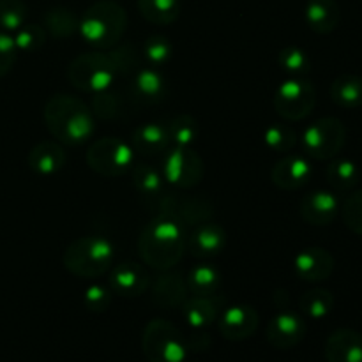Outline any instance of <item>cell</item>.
Masks as SVG:
<instances>
[{
	"label": "cell",
	"instance_id": "30",
	"mask_svg": "<svg viewBox=\"0 0 362 362\" xmlns=\"http://www.w3.org/2000/svg\"><path fill=\"white\" fill-rule=\"evenodd\" d=\"M141 16L152 25H172L180 16V0H136Z\"/></svg>",
	"mask_w": 362,
	"mask_h": 362
},
{
	"label": "cell",
	"instance_id": "33",
	"mask_svg": "<svg viewBox=\"0 0 362 362\" xmlns=\"http://www.w3.org/2000/svg\"><path fill=\"white\" fill-rule=\"evenodd\" d=\"M166 131L175 147H191L198 138V122L194 117L180 113L166 124Z\"/></svg>",
	"mask_w": 362,
	"mask_h": 362
},
{
	"label": "cell",
	"instance_id": "44",
	"mask_svg": "<svg viewBox=\"0 0 362 362\" xmlns=\"http://www.w3.org/2000/svg\"><path fill=\"white\" fill-rule=\"evenodd\" d=\"M191 331L193 332H191L189 336L184 334V338H186L187 350L204 352V350H207L209 346H211V338L207 336L205 329H191Z\"/></svg>",
	"mask_w": 362,
	"mask_h": 362
},
{
	"label": "cell",
	"instance_id": "43",
	"mask_svg": "<svg viewBox=\"0 0 362 362\" xmlns=\"http://www.w3.org/2000/svg\"><path fill=\"white\" fill-rule=\"evenodd\" d=\"M18 53L20 52L14 45L13 35H9L7 32H0V78L9 74V71L16 64Z\"/></svg>",
	"mask_w": 362,
	"mask_h": 362
},
{
	"label": "cell",
	"instance_id": "6",
	"mask_svg": "<svg viewBox=\"0 0 362 362\" xmlns=\"http://www.w3.org/2000/svg\"><path fill=\"white\" fill-rule=\"evenodd\" d=\"M117 76L112 59L108 53L90 52L78 55L67 67V78L69 83L76 90L95 94L110 88Z\"/></svg>",
	"mask_w": 362,
	"mask_h": 362
},
{
	"label": "cell",
	"instance_id": "5",
	"mask_svg": "<svg viewBox=\"0 0 362 362\" xmlns=\"http://www.w3.org/2000/svg\"><path fill=\"white\" fill-rule=\"evenodd\" d=\"M141 350L148 362H184L187 357L182 331L163 318H156L145 325Z\"/></svg>",
	"mask_w": 362,
	"mask_h": 362
},
{
	"label": "cell",
	"instance_id": "26",
	"mask_svg": "<svg viewBox=\"0 0 362 362\" xmlns=\"http://www.w3.org/2000/svg\"><path fill=\"white\" fill-rule=\"evenodd\" d=\"M187 290L193 297L218 296L223 286V276L219 269L209 264H198L189 271L186 278Z\"/></svg>",
	"mask_w": 362,
	"mask_h": 362
},
{
	"label": "cell",
	"instance_id": "11",
	"mask_svg": "<svg viewBox=\"0 0 362 362\" xmlns=\"http://www.w3.org/2000/svg\"><path fill=\"white\" fill-rule=\"evenodd\" d=\"M158 214L168 216L182 226H198L214 219V209L207 200L184 194H163L158 200Z\"/></svg>",
	"mask_w": 362,
	"mask_h": 362
},
{
	"label": "cell",
	"instance_id": "23",
	"mask_svg": "<svg viewBox=\"0 0 362 362\" xmlns=\"http://www.w3.org/2000/svg\"><path fill=\"white\" fill-rule=\"evenodd\" d=\"M170 136L166 126L159 122H145L134 127L133 134H131V147H133L134 154L145 156H159L165 154L170 148Z\"/></svg>",
	"mask_w": 362,
	"mask_h": 362
},
{
	"label": "cell",
	"instance_id": "24",
	"mask_svg": "<svg viewBox=\"0 0 362 362\" xmlns=\"http://www.w3.org/2000/svg\"><path fill=\"white\" fill-rule=\"evenodd\" d=\"M306 23L315 34H331L341 21V11L336 0H308L304 11Z\"/></svg>",
	"mask_w": 362,
	"mask_h": 362
},
{
	"label": "cell",
	"instance_id": "21",
	"mask_svg": "<svg viewBox=\"0 0 362 362\" xmlns=\"http://www.w3.org/2000/svg\"><path fill=\"white\" fill-rule=\"evenodd\" d=\"M225 310V299L221 296L191 297L180 308L186 324L191 329H207L218 322L219 315Z\"/></svg>",
	"mask_w": 362,
	"mask_h": 362
},
{
	"label": "cell",
	"instance_id": "28",
	"mask_svg": "<svg viewBox=\"0 0 362 362\" xmlns=\"http://www.w3.org/2000/svg\"><path fill=\"white\" fill-rule=\"evenodd\" d=\"M134 187L144 200H159L165 194V179L154 166L147 163H134L133 166Z\"/></svg>",
	"mask_w": 362,
	"mask_h": 362
},
{
	"label": "cell",
	"instance_id": "15",
	"mask_svg": "<svg viewBox=\"0 0 362 362\" xmlns=\"http://www.w3.org/2000/svg\"><path fill=\"white\" fill-rule=\"evenodd\" d=\"M293 272L303 281H325L334 272V257L324 247H306L293 258Z\"/></svg>",
	"mask_w": 362,
	"mask_h": 362
},
{
	"label": "cell",
	"instance_id": "19",
	"mask_svg": "<svg viewBox=\"0 0 362 362\" xmlns=\"http://www.w3.org/2000/svg\"><path fill=\"white\" fill-rule=\"evenodd\" d=\"M186 278L179 272L163 271L152 285V304L159 310H180L187 300Z\"/></svg>",
	"mask_w": 362,
	"mask_h": 362
},
{
	"label": "cell",
	"instance_id": "25",
	"mask_svg": "<svg viewBox=\"0 0 362 362\" xmlns=\"http://www.w3.org/2000/svg\"><path fill=\"white\" fill-rule=\"evenodd\" d=\"M166 78L156 67H144L133 81V95L144 105H158L166 98Z\"/></svg>",
	"mask_w": 362,
	"mask_h": 362
},
{
	"label": "cell",
	"instance_id": "13",
	"mask_svg": "<svg viewBox=\"0 0 362 362\" xmlns=\"http://www.w3.org/2000/svg\"><path fill=\"white\" fill-rule=\"evenodd\" d=\"M151 274L144 265L136 262H122L110 269L108 288L113 296L134 299L144 296L151 286Z\"/></svg>",
	"mask_w": 362,
	"mask_h": 362
},
{
	"label": "cell",
	"instance_id": "9",
	"mask_svg": "<svg viewBox=\"0 0 362 362\" xmlns=\"http://www.w3.org/2000/svg\"><path fill=\"white\" fill-rule=\"evenodd\" d=\"M161 175L166 182L179 189H193L204 180V159L191 147L173 145L163 154Z\"/></svg>",
	"mask_w": 362,
	"mask_h": 362
},
{
	"label": "cell",
	"instance_id": "29",
	"mask_svg": "<svg viewBox=\"0 0 362 362\" xmlns=\"http://www.w3.org/2000/svg\"><path fill=\"white\" fill-rule=\"evenodd\" d=\"M359 166L350 159H331L325 168V180L338 193H346L354 189L359 182Z\"/></svg>",
	"mask_w": 362,
	"mask_h": 362
},
{
	"label": "cell",
	"instance_id": "16",
	"mask_svg": "<svg viewBox=\"0 0 362 362\" xmlns=\"http://www.w3.org/2000/svg\"><path fill=\"white\" fill-rule=\"evenodd\" d=\"M310 161L300 154H286L271 170V180L283 191H296L306 186L311 179Z\"/></svg>",
	"mask_w": 362,
	"mask_h": 362
},
{
	"label": "cell",
	"instance_id": "7",
	"mask_svg": "<svg viewBox=\"0 0 362 362\" xmlns=\"http://www.w3.org/2000/svg\"><path fill=\"white\" fill-rule=\"evenodd\" d=\"M134 156L131 144L117 136H105L88 147L87 165L103 177H120L133 170Z\"/></svg>",
	"mask_w": 362,
	"mask_h": 362
},
{
	"label": "cell",
	"instance_id": "8",
	"mask_svg": "<svg viewBox=\"0 0 362 362\" xmlns=\"http://www.w3.org/2000/svg\"><path fill=\"white\" fill-rule=\"evenodd\" d=\"M346 141V127L336 117H322L306 127L303 148L315 161H331L338 158Z\"/></svg>",
	"mask_w": 362,
	"mask_h": 362
},
{
	"label": "cell",
	"instance_id": "39",
	"mask_svg": "<svg viewBox=\"0 0 362 362\" xmlns=\"http://www.w3.org/2000/svg\"><path fill=\"white\" fill-rule=\"evenodd\" d=\"M144 57L148 66L159 69L172 59V45L165 35H151L144 45Z\"/></svg>",
	"mask_w": 362,
	"mask_h": 362
},
{
	"label": "cell",
	"instance_id": "14",
	"mask_svg": "<svg viewBox=\"0 0 362 362\" xmlns=\"http://www.w3.org/2000/svg\"><path fill=\"white\" fill-rule=\"evenodd\" d=\"M260 325V317L253 306L237 304L226 306L218 318V329L221 336L228 341H246L257 332Z\"/></svg>",
	"mask_w": 362,
	"mask_h": 362
},
{
	"label": "cell",
	"instance_id": "31",
	"mask_svg": "<svg viewBox=\"0 0 362 362\" xmlns=\"http://www.w3.org/2000/svg\"><path fill=\"white\" fill-rule=\"evenodd\" d=\"M334 296H332L331 290L325 288L308 290L299 299L300 311H303L304 317L311 318V320H322V318L329 317L334 310Z\"/></svg>",
	"mask_w": 362,
	"mask_h": 362
},
{
	"label": "cell",
	"instance_id": "35",
	"mask_svg": "<svg viewBox=\"0 0 362 362\" xmlns=\"http://www.w3.org/2000/svg\"><path fill=\"white\" fill-rule=\"evenodd\" d=\"M14 45L20 53H34L46 45L48 32L45 27L35 23H25L23 27L14 32Z\"/></svg>",
	"mask_w": 362,
	"mask_h": 362
},
{
	"label": "cell",
	"instance_id": "4",
	"mask_svg": "<svg viewBox=\"0 0 362 362\" xmlns=\"http://www.w3.org/2000/svg\"><path fill=\"white\" fill-rule=\"evenodd\" d=\"M113 244L101 235H87L66 247L62 264L67 272L81 279L101 278L112 269Z\"/></svg>",
	"mask_w": 362,
	"mask_h": 362
},
{
	"label": "cell",
	"instance_id": "18",
	"mask_svg": "<svg viewBox=\"0 0 362 362\" xmlns=\"http://www.w3.org/2000/svg\"><path fill=\"white\" fill-rule=\"evenodd\" d=\"M225 246L226 232L221 225L214 223V219L194 226L186 240V247L189 250V253L200 260L218 257L223 253Z\"/></svg>",
	"mask_w": 362,
	"mask_h": 362
},
{
	"label": "cell",
	"instance_id": "17",
	"mask_svg": "<svg viewBox=\"0 0 362 362\" xmlns=\"http://www.w3.org/2000/svg\"><path fill=\"white\" fill-rule=\"evenodd\" d=\"M339 205L338 197L332 191L317 189L308 193L306 197L300 200L299 212L300 218L313 226H327L338 218L339 214Z\"/></svg>",
	"mask_w": 362,
	"mask_h": 362
},
{
	"label": "cell",
	"instance_id": "37",
	"mask_svg": "<svg viewBox=\"0 0 362 362\" xmlns=\"http://www.w3.org/2000/svg\"><path fill=\"white\" fill-rule=\"evenodd\" d=\"M122 108H124L122 99L119 98L117 92H112L110 88L92 94L90 110L94 115L99 117V119H105V120L117 119V117L122 113Z\"/></svg>",
	"mask_w": 362,
	"mask_h": 362
},
{
	"label": "cell",
	"instance_id": "3",
	"mask_svg": "<svg viewBox=\"0 0 362 362\" xmlns=\"http://www.w3.org/2000/svg\"><path fill=\"white\" fill-rule=\"evenodd\" d=\"M127 28V13L115 0H98L80 18L78 32L95 49L115 48Z\"/></svg>",
	"mask_w": 362,
	"mask_h": 362
},
{
	"label": "cell",
	"instance_id": "12",
	"mask_svg": "<svg viewBox=\"0 0 362 362\" xmlns=\"http://www.w3.org/2000/svg\"><path fill=\"white\" fill-rule=\"evenodd\" d=\"M306 320L296 311L283 310L271 318L265 329L269 345L278 350H290L306 338Z\"/></svg>",
	"mask_w": 362,
	"mask_h": 362
},
{
	"label": "cell",
	"instance_id": "22",
	"mask_svg": "<svg viewBox=\"0 0 362 362\" xmlns=\"http://www.w3.org/2000/svg\"><path fill=\"white\" fill-rule=\"evenodd\" d=\"M327 362H362V334L354 329H336L325 341Z\"/></svg>",
	"mask_w": 362,
	"mask_h": 362
},
{
	"label": "cell",
	"instance_id": "32",
	"mask_svg": "<svg viewBox=\"0 0 362 362\" xmlns=\"http://www.w3.org/2000/svg\"><path fill=\"white\" fill-rule=\"evenodd\" d=\"M80 27V18L67 7H52L45 14V30L57 39L71 37Z\"/></svg>",
	"mask_w": 362,
	"mask_h": 362
},
{
	"label": "cell",
	"instance_id": "2",
	"mask_svg": "<svg viewBox=\"0 0 362 362\" xmlns=\"http://www.w3.org/2000/svg\"><path fill=\"white\" fill-rule=\"evenodd\" d=\"M45 122L49 134L60 144H85L95 133V115L76 95H52L45 106Z\"/></svg>",
	"mask_w": 362,
	"mask_h": 362
},
{
	"label": "cell",
	"instance_id": "10",
	"mask_svg": "<svg viewBox=\"0 0 362 362\" xmlns=\"http://www.w3.org/2000/svg\"><path fill=\"white\" fill-rule=\"evenodd\" d=\"M274 108L281 119L288 122L303 120L313 112L317 105V92L308 80L303 78H290L285 80L274 94Z\"/></svg>",
	"mask_w": 362,
	"mask_h": 362
},
{
	"label": "cell",
	"instance_id": "34",
	"mask_svg": "<svg viewBox=\"0 0 362 362\" xmlns=\"http://www.w3.org/2000/svg\"><path fill=\"white\" fill-rule=\"evenodd\" d=\"M264 144L278 154L290 152L297 144V133L288 124H271L264 133Z\"/></svg>",
	"mask_w": 362,
	"mask_h": 362
},
{
	"label": "cell",
	"instance_id": "27",
	"mask_svg": "<svg viewBox=\"0 0 362 362\" xmlns=\"http://www.w3.org/2000/svg\"><path fill=\"white\" fill-rule=\"evenodd\" d=\"M331 99L345 110H356L362 106V76L341 74L336 78L329 88Z\"/></svg>",
	"mask_w": 362,
	"mask_h": 362
},
{
	"label": "cell",
	"instance_id": "36",
	"mask_svg": "<svg viewBox=\"0 0 362 362\" xmlns=\"http://www.w3.org/2000/svg\"><path fill=\"white\" fill-rule=\"evenodd\" d=\"M27 4L23 0H0V28L2 32H16L27 21Z\"/></svg>",
	"mask_w": 362,
	"mask_h": 362
},
{
	"label": "cell",
	"instance_id": "41",
	"mask_svg": "<svg viewBox=\"0 0 362 362\" xmlns=\"http://www.w3.org/2000/svg\"><path fill=\"white\" fill-rule=\"evenodd\" d=\"M112 296L113 293L108 286L92 285L85 290L83 304L92 313H105L112 304Z\"/></svg>",
	"mask_w": 362,
	"mask_h": 362
},
{
	"label": "cell",
	"instance_id": "40",
	"mask_svg": "<svg viewBox=\"0 0 362 362\" xmlns=\"http://www.w3.org/2000/svg\"><path fill=\"white\" fill-rule=\"evenodd\" d=\"M339 211H341L346 228L362 237V189L349 194Z\"/></svg>",
	"mask_w": 362,
	"mask_h": 362
},
{
	"label": "cell",
	"instance_id": "20",
	"mask_svg": "<svg viewBox=\"0 0 362 362\" xmlns=\"http://www.w3.org/2000/svg\"><path fill=\"white\" fill-rule=\"evenodd\" d=\"M67 154L60 141L42 140L30 148L27 156V165L35 175L49 177L66 166Z\"/></svg>",
	"mask_w": 362,
	"mask_h": 362
},
{
	"label": "cell",
	"instance_id": "38",
	"mask_svg": "<svg viewBox=\"0 0 362 362\" xmlns=\"http://www.w3.org/2000/svg\"><path fill=\"white\" fill-rule=\"evenodd\" d=\"M278 62L283 67V71H286L288 74H293V78L304 76L311 69L308 53L304 49L297 48V46H286V48H283L278 55Z\"/></svg>",
	"mask_w": 362,
	"mask_h": 362
},
{
	"label": "cell",
	"instance_id": "42",
	"mask_svg": "<svg viewBox=\"0 0 362 362\" xmlns=\"http://www.w3.org/2000/svg\"><path fill=\"white\" fill-rule=\"evenodd\" d=\"M110 59H112L113 67H115L117 74H127L136 67L138 57L131 46H119V48H112V52H108Z\"/></svg>",
	"mask_w": 362,
	"mask_h": 362
},
{
	"label": "cell",
	"instance_id": "1",
	"mask_svg": "<svg viewBox=\"0 0 362 362\" xmlns=\"http://www.w3.org/2000/svg\"><path fill=\"white\" fill-rule=\"evenodd\" d=\"M184 226L168 216L158 214L144 226L138 237V253L148 267L156 271H170L184 257L186 247Z\"/></svg>",
	"mask_w": 362,
	"mask_h": 362
}]
</instances>
